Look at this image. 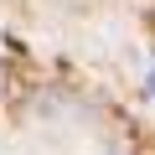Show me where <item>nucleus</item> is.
<instances>
[{
  "label": "nucleus",
  "instance_id": "1",
  "mask_svg": "<svg viewBox=\"0 0 155 155\" xmlns=\"http://www.w3.org/2000/svg\"><path fill=\"white\" fill-rule=\"evenodd\" d=\"M5 93H11V67L0 62V104H5Z\"/></svg>",
  "mask_w": 155,
  "mask_h": 155
},
{
  "label": "nucleus",
  "instance_id": "2",
  "mask_svg": "<svg viewBox=\"0 0 155 155\" xmlns=\"http://www.w3.org/2000/svg\"><path fill=\"white\" fill-rule=\"evenodd\" d=\"M145 93H150V98H155V67H150V78H145Z\"/></svg>",
  "mask_w": 155,
  "mask_h": 155
}]
</instances>
